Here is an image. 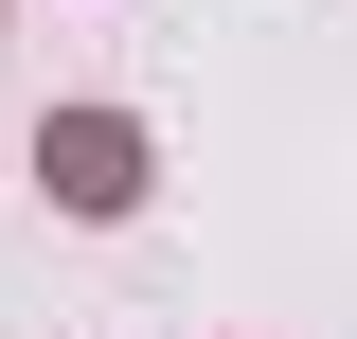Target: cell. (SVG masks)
I'll return each instance as SVG.
<instances>
[{"instance_id": "obj_1", "label": "cell", "mask_w": 357, "mask_h": 339, "mask_svg": "<svg viewBox=\"0 0 357 339\" xmlns=\"http://www.w3.org/2000/svg\"><path fill=\"white\" fill-rule=\"evenodd\" d=\"M54 197H72V214H126V197H143V126L72 107V126H54Z\"/></svg>"}]
</instances>
